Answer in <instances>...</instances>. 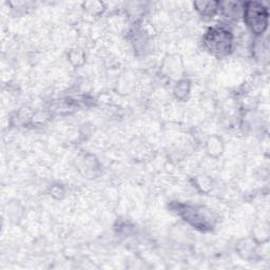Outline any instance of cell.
I'll return each instance as SVG.
<instances>
[{"label": "cell", "instance_id": "1", "mask_svg": "<svg viewBox=\"0 0 270 270\" xmlns=\"http://www.w3.org/2000/svg\"><path fill=\"white\" fill-rule=\"evenodd\" d=\"M204 46L207 51L216 57H225L234 48V35L223 26L211 27L204 35Z\"/></svg>", "mask_w": 270, "mask_h": 270}, {"label": "cell", "instance_id": "2", "mask_svg": "<svg viewBox=\"0 0 270 270\" xmlns=\"http://www.w3.org/2000/svg\"><path fill=\"white\" fill-rule=\"evenodd\" d=\"M242 17L245 24L255 36H261L268 28L269 11L257 1H247L242 7Z\"/></svg>", "mask_w": 270, "mask_h": 270}, {"label": "cell", "instance_id": "3", "mask_svg": "<svg viewBox=\"0 0 270 270\" xmlns=\"http://www.w3.org/2000/svg\"><path fill=\"white\" fill-rule=\"evenodd\" d=\"M178 216H180L192 227L196 229L207 231L211 230L215 226V218L208 215V211L204 210L202 207L185 205V204H177L175 206Z\"/></svg>", "mask_w": 270, "mask_h": 270}, {"label": "cell", "instance_id": "4", "mask_svg": "<svg viewBox=\"0 0 270 270\" xmlns=\"http://www.w3.org/2000/svg\"><path fill=\"white\" fill-rule=\"evenodd\" d=\"M193 7L196 8L198 13L203 18L208 17L212 18L219 11V2L218 1H196L193 3Z\"/></svg>", "mask_w": 270, "mask_h": 270}, {"label": "cell", "instance_id": "5", "mask_svg": "<svg viewBox=\"0 0 270 270\" xmlns=\"http://www.w3.org/2000/svg\"><path fill=\"white\" fill-rule=\"evenodd\" d=\"M207 153H208L212 158H217L221 155L224 151V143L222 140L217 136H212L207 141L206 144Z\"/></svg>", "mask_w": 270, "mask_h": 270}, {"label": "cell", "instance_id": "6", "mask_svg": "<svg viewBox=\"0 0 270 270\" xmlns=\"http://www.w3.org/2000/svg\"><path fill=\"white\" fill-rule=\"evenodd\" d=\"M219 10L227 18H237L242 15V8L238 7V4L235 2H219Z\"/></svg>", "mask_w": 270, "mask_h": 270}, {"label": "cell", "instance_id": "7", "mask_svg": "<svg viewBox=\"0 0 270 270\" xmlns=\"http://www.w3.org/2000/svg\"><path fill=\"white\" fill-rule=\"evenodd\" d=\"M190 89H191V84L189 80L187 79L180 80L174 87V95L178 99L184 100L188 97V95H189Z\"/></svg>", "mask_w": 270, "mask_h": 270}, {"label": "cell", "instance_id": "8", "mask_svg": "<svg viewBox=\"0 0 270 270\" xmlns=\"http://www.w3.org/2000/svg\"><path fill=\"white\" fill-rule=\"evenodd\" d=\"M83 5H84V9L89 12V13L92 15H97L103 13V11L105 10V4L99 1H88V2H85Z\"/></svg>", "mask_w": 270, "mask_h": 270}, {"label": "cell", "instance_id": "9", "mask_svg": "<svg viewBox=\"0 0 270 270\" xmlns=\"http://www.w3.org/2000/svg\"><path fill=\"white\" fill-rule=\"evenodd\" d=\"M85 58H86V56H85V53L83 50L75 49V50H72L70 54H69V59H70L72 64L76 67L83 65L85 62Z\"/></svg>", "mask_w": 270, "mask_h": 270}]
</instances>
